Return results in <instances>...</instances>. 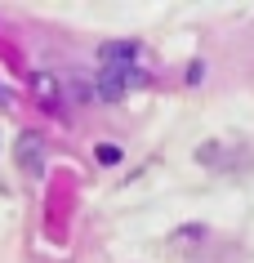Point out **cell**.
<instances>
[{
	"label": "cell",
	"instance_id": "obj_1",
	"mask_svg": "<svg viewBox=\"0 0 254 263\" xmlns=\"http://www.w3.org/2000/svg\"><path fill=\"white\" fill-rule=\"evenodd\" d=\"M134 58H139V49H134V45H107V54H103V76H99L103 98H121L129 85L139 81Z\"/></svg>",
	"mask_w": 254,
	"mask_h": 263
}]
</instances>
